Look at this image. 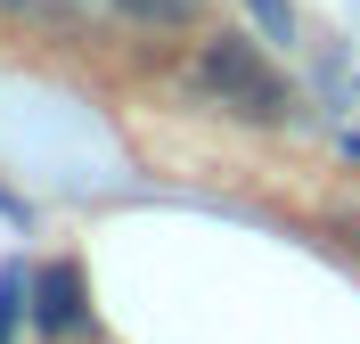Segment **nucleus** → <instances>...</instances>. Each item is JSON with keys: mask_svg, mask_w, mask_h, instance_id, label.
Listing matches in <instances>:
<instances>
[{"mask_svg": "<svg viewBox=\"0 0 360 344\" xmlns=\"http://www.w3.org/2000/svg\"><path fill=\"white\" fill-rule=\"evenodd\" d=\"M328 229H336V246H344V254H360V205H352V213H336Z\"/></svg>", "mask_w": 360, "mask_h": 344, "instance_id": "423d86ee", "label": "nucleus"}, {"mask_svg": "<svg viewBox=\"0 0 360 344\" xmlns=\"http://www.w3.org/2000/svg\"><path fill=\"white\" fill-rule=\"evenodd\" d=\"M246 17L262 25V42H287V49H295V33H303V25H295V0H246Z\"/></svg>", "mask_w": 360, "mask_h": 344, "instance_id": "39448f33", "label": "nucleus"}, {"mask_svg": "<svg viewBox=\"0 0 360 344\" xmlns=\"http://www.w3.org/2000/svg\"><path fill=\"white\" fill-rule=\"evenodd\" d=\"M197 91L213 98L221 115H238V123H262V132H278V123H295V82L262 58V42H246V33H205L197 42Z\"/></svg>", "mask_w": 360, "mask_h": 344, "instance_id": "f257e3e1", "label": "nucleus"}, {"mask_svg": "<svg viewBox=\"0 0 360 344\" xmlns=\"http://www.w3.org/2000/svg\"><path fill=\"white\" fill-rule=\"evenodd\" d=\"M33 328L41 336H82L90 328V287L74 262H41L33 271Z\"/></svg>", "mask_w": 360, "mask_h": 344, "instance_id": "f03ea898", "label": "nucleus"}, {"mask_svg": "<svg viewBox=\"0 0 360 344\" xmlns=\"http://www.w3.org/2000/svg\"><path fill=\"white\" fill-rule=\"evenodd\" d=\"M33 312V287H25V271H0V344H17V320Z\"/></svg>", "mask_w": 360, "mask_h": 344, "instance_id": "20e7f679", "label": "nucleus"}, {"mask_svg": "<svg viewBox=\"0 0 360 344\" xmlns=\"http://www.w3.org/2000/svg\"><path fill=\"white\" fill-rule=\"evenodd\" d=\"M131 25H156V33H188L197 25V0H115Z\"/></svg>", "mask_w": 360, "mask_h": 344, "instance_id": "7ed1b4c3", "label": "nucleus"}]
</instances>
